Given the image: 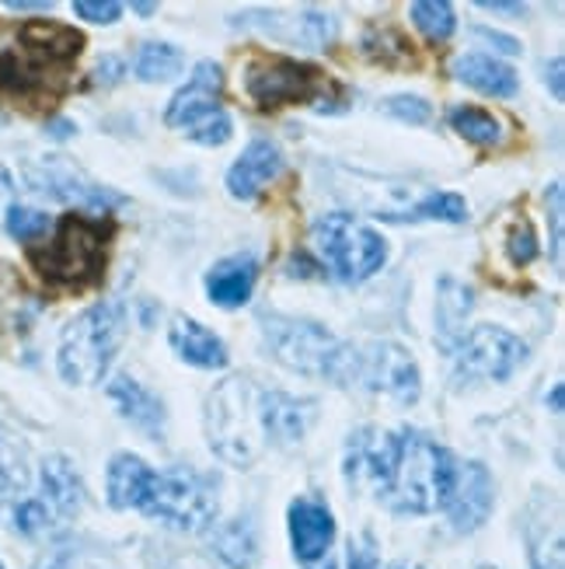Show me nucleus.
<instances>
[{
    "label": "nucleus",
    "mask_w": 565,
    "mask_h": 569,
    "mask_svg": "<svg viewBox=\"0 0 565 569\" xmlns=\"http://www.w3.org/2000/svg\"><path fill=\"white\" fill-rule=\"evenodd\" d=\"M317 416L314 399H297L290 391H262V433L269 448H290L297 443Z\"/></svg>",
    "instance_id": "4468645a"
},
{
    "label": "nucleus",
    "mask_w": 565,
    "mask_h": 569,
    "mask_svg": "<svg viewBox=\"0 0 565 569\" xmlns=\"http://www.w3.org/2000/svg\"><path fill=\"white\" fill-rule=\"evenodd\" d=\"M49 133H53V137H70V133H73V127H70L67 119H60V122H53V130H49Z\"/></svg>",
    "instance_id": "09e8293b"
},
{
    "label": "nucleus",
    "mask_w": 565,
    "mask_h": 569,
    "mask_svg": "<svg viewBox=\"0 0 565 569\" xmlns=\"http://www.w3.org/2000/svg\"><path fill=\"white\" fill-rule=\"evenodd\" d=\"M391 569H423V566H405V562H402V566H391Z\"/></svg>",
    "instance_id": "864d4df0"
},
{
    "label": "nucleus",
    "mask_w": 565,
    "mask_h": 569,
    "mask_svg": "<svg viewBox=\"0 0 565 569\" xmlns=\"http://www.w3.org/2000/svg\"><path fill=\"white\" fill-rule=\"evenodd\" d=\"M137 510L175 531H203L216 513V489L213 479L195 468H171L161 476L154 472Z\"/></svg>",
    "instance_id": "6e6552de"
},
{
    "label": "nucleus",
    "mask_w": 565,
    "mask_h": 569,
    "mask_svg": "<svg viewBox=\"0 0 565 569\" xmlns=\"http://www.w3.org/2000/svg\"><path fill=\"white\" fill-rule=\"evenodd\" d=\"M454 375L464 385L475 381H506L527 360V342L500 326H475L454 346Z\"/></svg>",
    "instance_id": "9d476101"
},
{
    "label": "nucleus",
    "mask_w": 565,
    "mask_h": 569,
    "mask_svg": "<svg viewBox=\"0 0 565 569\" xmlns=\"http://www.w3.org/2000/svg\"><path fill=\"white\" fill-rule=\"evenodd\" d=\"M133 11H140L143 18H151L158 11V4H133Z\"/></svg>",
    "instance_id": "603ef678"
},
{
    "label": "nucleus",
    "mask_w": 565,
    "mask_h": 569,
    "mask_svg": "<svg viewBox=\"0 0 565 569\" xmlns=\"http://www.w3.org/2000/svg\"><path fill=\"white\" fill-rule=\"evenodd\" d=\"M366 388L395 399L398 406L420 402L423 378L420 363L398 342H371V346H353V370H350V388Z\"/></svg>",
    "instance_id": "1a4fd4ad"
},
{
    "label": "nucleus",
    "mask_w": 565,
    "mask_h": 569,
    "mask_svg": "<svg viewBox=\"0 0 565 569\" xmlns=\"http://www.w3.org/2000/svg\"><path fill=\"white\" fill-rule=\"evenodd\" d=\"M506 256L513 266H527L537 259V238H534V228L527 220H517V224L509 228V238H506Z\"/></svg>",
    "instance_id": "c9c22d12"
},
{
    "label": "nucleus",
    "mask_w": 565,
    "mask_h": 569,
    "mask_svg": "<svg viewBox=\"0 0 565 569\" xmlns=\"http://www.w3.org/2000/svg\"><path fill=\"white\" fill-rule=\"evenodd\" d=\"M11 513H14V521H11L14 531L24 535V538H39V535H46L49 528L57 525L53 513H49V507L39 497H24Z\"/></svg>",
    "instance_id": "473e14b6"
},
{
    "label": "nucleus",
    "mask_w": 565,
    "mask_h": 569,
    "mask_svg": "<svg viewBox=\"0 0 565 569\" xmlns=\"http://www.w3.org/2000/svg\"><path fill=\"white\" fill-rule=\"evenodd\" d=\"M171 569H213V566L206 559H200V556H182Z\"/></svg>",
    "instance_id": "de8ad7c7"
},
{
    "label": "nucleus",
    "mask_w": 565,
    "mask_h": 569,
    "mask_svg": "<svg viewBox=\"0 0 565 569\" xmlns=\"http://www.w3.org/2000/svg\"><path fill=\"white\" fill-rule=\"evenodd\" d=\"M552 409H555V412H562V385H555V388H552Z\"/></svg>",
    "instance_id": "8fccbe9b"
},
{
    "label": "nucleus",
    "mask_w": 565,
    "mask_h": 569,
    "mask_svg": "<svg viewBox=\"0 0 565 569\" xmlns=\"http://www.w3.org/2000/svg\"><path fill=\"white\" fill-rule=\"evenodd\" d=\"M109 399L115 402L119 416L130 419V423L143 437H161L164 433V406L154 391H147L137 378L122 375L109 385Z\"/></svg>",
    "instance_id": "412c9836"
},
{
    "label": "nucleus",
    "mask_w": 565,
    "mask_h": 569,
    "mask_svg": "<svg viewBox=\"0 0 565 569\" xmlns=\"http://www.w3.org/2000/svg\"><path fill=\"white\" fill-rule=\"evenodd\" d=\"M457 461L423 430L391 433L387 465L374 497L398 513H433L447 503Z\"/></svg>",
    "instance_id": "f257e3e1"
},
{
    "label": "nucleus",
    "mask_w": 565,
    "mask_h": 569,
    "mask_svg": "<svg viewBox=\"0 0 565 569\" xmlns=\"http://www.w3.org/2000/svg\"><path fill=\"white\" fill-rule=\"evenodd\" d=\"M451 127L454 133H461L464 140H472L478 147H496L503 140V127H500V119L493 112H485V109H475V106H457L451 109Z\"/></svg>",
    "instance_id": "7c9ffc66"
},
{
    "label": "nucleus",
    "mask_w": 565,
    "mask_h": 569,
    "mask_svg": "<svg viewBox=\"0 0 565 569\" xmlns=\"http://www.w3.org/2000/svg\"><path fill=\"white\" fill-rule=\"evenodd\" d=\"M262 385L238 375L220 381L206 402L210 448L238 468H252L269 448L262 433Z\"/></svg>",
    "instance_id": "f03ea898"
},
{
    "label": "nucleus",
    "mask_w": 565,
    "mask_h": 569,
    "mask_svg": "<svg viewBox=\"0 0 565 569\" xmlns=\"http://www.w3.org/2000/svg\"><path fill=\"white\" fill-rule=\"evenodd\" d=\"M8 8L11 11H49L53 4H49V0H8Z\"/></svg>",
    "instance_id": "49530a36"
},
{
    "label": "nucleus",
    "mask_w": 565,
    "mask_h": 569,
    "mask_svg": "<svg viewBox=\"0 0 565 569\" xmlns=\"http://www.w3.org/2000/svg\"><path fill=\"white\" fill-rule=\"evenodd\" d=\"M255 280H259V262L252 256L224 259L206 273V297L216 308H241L249 305Z\"/></svg>",
    "instance_id": "4be33fe9"
},
{
    "label": "nucleus",
    "mask_w": 565,
    "mask_h": 569,
    "mask_svg": "<svg viewBox=\"0 0 565 569\" xmlns=\"http://www.w3.org/2000/svg\"><path fill=\"white\" fill-rule=\"evenodd\" d=\"M81 49H84V36L67 29V24L57 21L24 24L18 36V49L0 57V91L18 98L49 91L53 88L49 78L63 73V67H70V60H78Z\"/></svg>",
    "instance_id": "7ed1b4c3"
},
{
    "label": "nucleus",
    "mask_w": 565,
    "mask_h": 569,
    "mask_svg": "<svg viewBox=\"0 0 565 569\" xmlns=\"http://www.w3.org/2000/svg\"><path fill=\"white\" fill-rule=\"evenodd\" d=\"M478 8H482V11L513 14V18H521V14H524V4H503V0H478Z\"/></svg>",
    "instance_id": "c03bdc74"
},
{
    "label": "nucleus",
    "mask_w": 565,
    "mask_h": 569,
    "mask_svg": "<svg viewBox=\"0 0 565 569\" xmlns=\"http://www.w3.org/2000/svg\"><path fill=\"white\" fill-rule=\"evenodd\" d=\"M472 305H475L472 287H464L461 280H451V277L440 280V293H436V329H440V336H444L447 346H457V339L464 336L461 332V321L468 318Z\"/></svg>",
    "instance_id": "bb28decb"
},
{
    "label": "nucleus",
    "mask_w": 565,
    "mask_h": 569,
    "mask_svg": "<svg viewBox=\"0 0 565 569\" xmlns=\"http://www.w3.org/2000/svg\"><path fill=\"white\" fill-rule=\"evenodd\" d=\"M545 203H548V220H552V259L562 262V186L558 182L548 186Z\"/></svg>",
    "instance_id": "58836bf2"
},
{
    "label": "nucleus",
    "mask_w": 565,
    "mask_h": 569,
    "mask_svg": "<svg viewBox=\"0 0 565 569\" xmlns=\"http://www.w3.org/2000/svg\"><path fill=\"white\" fill-rule=\"evenodd\" d=\"M109 234V224H98V220H88L81 213H67L57 228V238H49L46 249H36L32 262L42 280L53 287H91L105 273Z\"/></svg>",
    "instance_id": "20e7f679"
},
{
    "label": "nucleus",
    "mask_w": 565,
    "mask_h": 569,
    "mask_svg": "<svg viewBox=\"0 0 565 569\" xmlns=\"http://www.w3.org/2000/svg\"><path fill=\"white\" fill-rule=\"evenodd\" d=\"M244 88H249V94L262 109H276V106H290V102H311V98H317L329 88V81H325V73L311 63L269 57V60H255L249 67V73H244Z\"/></svg>",
    "instance_id": "9b49d317"
},
{
    "label": "nucleus",
    "mask_w": 565,
    "mask_h": 569,
    "mask_svg": "<svg viewBox=\"0 0 565 569\" xmlns=\"http://www.w3.org/2000/svg\"><path fill=\"white\" fill-rule=\"evenodd\" d=\"M220 88H224V70H220V63L213 60H203V63H195L192 70V78L185 81V88L171 98V106L164 112L168 119V127H189V122H195L200 116L220 109Z\"/></svg>",
    "instance_id": "dca6fc26"
},
{
    "label": "nucleus",
    "mask_w": 565,
    "mask_h": 569,
    "mask_svg": "<svg viewBox=\"0 0 565 569\" xmlns=\"http://www.w3.org/2000/svg\"><path fill=\"white\" fill-rule=\"evenodd\" d=\"M527 541H531V562L534 569H562V521H558V507L537 497L531 507V521H527Z\"/></svg>",
    "instance_id": "b1692460"
},
{
    "label": "nucleus",
    "mask_w": 565,
    "mask_h": 569,
    "mask_svg": "<svg viewBox=\"0 0 565 569\" xmlns=\"http://www.w3.org/2000/svg\"><path fill=\"white\" fill-rule=\"evenodd\" d=\"M213 549L231 569H252L259 559V535L249 517H234L213 535Z\"/></svg>",
    "instance_id": "a878e982"
},
{
    "label": "nucleus",
    "mask_w": 565,
    "mask_h": 569,
    "mask_svg": "<svg viewBox=\"0 0 565 569\" xmlns=\"http://www.w3.org/2000/svg\"><path fill=\"white\" fill-rule=\"evenodd\" d=\"M122 332H127V311L115 301H102L73 318L63 329L60 353H57L63 381L70 385L102 381L122 342Z\"/></svg>",
    "instance_id": "39448f33"
},
{
    "label": "nucleus",
    "mask_w": 565,
    "mask_h": 569,
    "mask_svg": "<svg viewBox=\"0 0 565 569\" xmlns=\"http://www.w3.org/2000/svg\"><path fill=\"white\" fill-rule=\"evenodd\" d=\"M311 244L322 266L329 269V277L339 283H363L366 277H374L387 259V244L384 238L366 228L363 220L353 213H325L314 220L311 228Z\"/></svg>",
    "instance_id": "423d86ee"
},
{
    "label": "nucleus",
    "mask_w": 565,
    "mask_h": 569,
    "mask_svg": "<svg viewBox=\"0 0 565 569\" xmlns=\"http://www.w3.org/2000/svg\"><path fill=\"white\" fill-rule=\"evenodd\" d=\"M42 503L49 507V513H53V521H70V517H78L81 503H84V482L78 476V468H73L67 458L53 455L42 461Z\"/></svg>",
    "instance_id": "6ab92c4d"
},
{
    "label": "nucleus",
    "mask_w": 565,
    "mask_h": 569,
    "mask_svg": "<svg viewBox=\"0 0 565 569\" xmlns=\"http://www.w3.org/2000/svg\"><path fill=\"white\" fill-rule=\"evenodd\" d=\"M39 569H63V556H53V559H46Z\"/></svg>",
    "instance_id": "3c124183"
},
{
    "label": "nucleus",
    "mask_w": 565,
    "mask_h": 569,
    "mask_svg": "<svg viewBox=\"0 0 565 569\" xmlns=\"http://www.w3.org/2000/svg\"><path fill=\"white\" fill-rule=\"evenodd\" d=\"M24 492H29V458H24L21 443L0 437V513L14 510Z\"/></svg>",
    "instance_id": "cd10ccee"
},
{
    "label": "nucleus",
    "mask_w": 565,
    "mask_h": 569,
    "mask_svg": "<svg viewBox=\"0 0 565 569\" xmlns=\"http://www.w3.org/2000/svg\"><path fill=\"white\" fill-rule=\"evenodd\" d=\"M73 11H78L84 21H94V24H112V21H119L122 4H115V0H73Z\"/></svg>",
    "instance_id": "4c0bfd02"
},
{
    "label": "nucleus",
    "mask_w": 565,
    "mask_h": 569,
    "mask_svg": "<svg viewBox=\"0 0 565 569\" xmlns=\"http://www.w3.org/2000/svg\"><path fill=\"white\" fill-rule=\"evenodd\" d=\"M122 73H127V63L119 57H102L94 67V84H115L122 81Z\"/></svg>",
    "instance_id": "a19ab883"
},
{
    "label": "nucleus",
    "mask_w": 565,
    "mask_h": 569,
    "mask_svg": "<svg viewBox=\"0 0 565 569\" xmlns=\"http://www.w3.org/2000/svg\"><path fill=\"white\" fill-rule=\"evenodd\" d=\"M384 220H398V224H415V220H451V224H461V220H468V203H464L457 192H436V196L420 200L412 210L391 213Z\"/></svg>",
    "instance_id": "c756f323"
},
{
    "label": "nucleus",
    "mask_w": 565,
    "mask_h": 569,
    "mask_svg": "<svg viewBox=\"0 0 565 569\" xmlns=\"http://www.w3.org/2000/svg\"><path fill=\"white\" fill-rule=\"evenodd\" d=\"M280 171H283L280 147L273 140L259 137V140H252L249 147H244V154L231 164L228 192L234 196V200H255L259 189L273 182Z\"/></svg>",
    "instance_id": "f3484780"
},
{
    "label": "nucleus",
    "mask_w": 565,
    "mask_h": 569,
    "mask_svg": "<svg viewBox=\"0 0 565 569\" xmlns=\"http://www.w3.org/2000/svg\"><path fill=\"white\" fill-rule=\"evenodd\" d=\"M475 36H478V39H488L496 49H503V53H509V57H517V53H521V42L513 39V36H503V32H493V29H475Z\"/></svg>",
    "instance_id": "79ce46f5"
},
{
    "label": "nucleus",
    "mask_w": 565,
    "mask_h": 569,
    "mask_svg": "<svg viewBox=\"0 0 565 569\" xmlns=\"http://www.w3.org/2000/svg\"><path fill=\"white\" fill-rule=\"evenodd\" d=\"M454 78L461 84H468L482 94H493V98H513L521 88L517 81V70L493 60V57H482V53H468V57H457L454 60Z\"/></svg>",
    "instance_id": "5701e85b"
},
{
    "label": "nucleus",
    "mask_w": 565,
    "mask_h": 569,
    "mask_svg": "<svg viewBox=\"0 0 565 569\" xmlns=\"http://www.w3.org/2000/svg\"><path fill=\"white\" fill-rule=\"evenodd\" d=\"M335 538V517L325 503L317 500H293L290 503V541L293 556L301 562L325 559Z\"/></svg>",
    "instance_id": "2eb2a0df"
},
{
    "label": "nucleus",
    "mask_w": 565,
    "mask_h": 569,
    "mask_svg": "<svg viewBox=\"0 0 565 569\" xmlns=\"http://www.w3.org/2000/svg\"><path fill=\"white\" fill-rule=\"evenodd\" d=\"M0 569H4V562H0Z\"/></svg>",
    "instance_id": "6e6d98bb"
},
{
    "label": "nucleus",
    "mask_w": 565,
    "mask_h": 569,
    "mask_svg": "<svg viewBox=\"0 0 565 569\" xmlns=\"http://www.w3.org/2000/svg\"><path fill=\"white\" fill-rule=\"evenodd\" d=\"M391 451V433L387 430H356L346 443V479L353 489H371L377 492L384 465Z\"/></svg>",
    "instance_id": "a211bd4d"
},
{
    "label": "nucleus",
    "mask_w": 565,
    "mask_h": 569,
    "mask_svg": "<svg viewBox=\"0 0 565 569\" xmlns=\"http://www.w3.org/2000/svg\"><path fill=\"white\" fill-rule=\"evenodd\" d=\"M478 569H493V566H478Z\"/></svg>",
    "instance_id": "5fc2aeb1"
},
{
    "label": "nucleus",
    "mask_w": 565,
    "mask_h": 569,
    "mask_svg": "<svg viewBox=\"0 0 565 569\" xmlns=\"http://www.w3.org/2000/svg\"><path fill=\"white\" fill-rule=\"evenodd\" d=\"M185 57L179 46L171 42H143L140 53H137V78L147 84H161L171 81L175 73L182 70Z\"/></svg>",
    "instance_id": "c85d7f7f"
},
{
    "label": "nucleus",
    "mask_w": 565,
    "mask_h": 569,
    "mask_svg": "<svg viewBox=\"0 0 565 569\" xmlns=\"http://www.w3.org/2000/svg\"><path fill=\"white\" fill-rule=\"evenodd\" d=\"M262 336L269 353H273L283 367L297 370L304 378H325L335 385V375L346 357V342H339L325 326L307 318H280L265 315Z\"/></svg>",
    "instance_id": "0eeeda50"
},
{
    "label": "nucleus",
    "mask_w": 565,
    "mask_h": 569,
    "mask_svg": "<svg viewBox=\"0 0 565 569\" xmlns=\"http://www.w3.org/2000/svg\"><path fill=\"white\" fill-rule=\"evenodd\" d=\"M346 569H381V559H377V549H374L371 535H360L356 541H350Z\"/></svg>",
    "instance_id": "ea45409f"
},
{
    "label": "nucleus",
    "mask_w": 565,
    "mask_h": 569,
    "mask_svg": "<svg viewBox=\"0 0 565 569\" xmlns=\"http://www.w3.org/2000/svg\"><path fill=\"white\" fill-rule=\"evenodd\" d=\"M32 189L53 196L60 203L81 207V210H112L122 203V196L105 189L102 182H91L78 164H70L67 158H42L39 164L29 168Z\"/></svg>",
    "instance_id": "f8f14e48"
},
{
    "label": "nucleus",
    "mask_w": 565,
    "mask_h": 569,
    "mask_svg": "<svg viewBox=\"0 0 565 569\" xmlns=\"http://www.w3.org/2000/svg\"><path fill=\"white\" fill-rule=\"evenodd\" d=\"M493 476H488V468L482 461H464L457 465L454 472V482H451V492H447V513H451V528L468 535V531H478L485 525V517L493 513Z\"/></svg>",
    "instance_id": "ddd939ff"
},
{
    "label": "nucleus",
    "mask_w": 565,
    "mask_h": 569,
    "mask_svg": "<svg viewBox=\"0 0 565 569\" xmlns=\"http://www.w3.org/2000/svg\"><path fill=\"white\" fill-rule=\"evenodd\" d=\"M412 21L430 42H447L457 29L454 8L447 0H415L412 4Z\"/></svg>",
    "instance_id": "2f4dec72"
},
{
    "label": "nucleus",
    "mask_w": 565,
    "mask_h": 569,
    "mask_svg": "<svg viewBox=\"0 0 565 569\" xmlns=\"http://www.w3.org/2000/svg\"><path fill=\"white\" fill-rule=\"evenodd\" d=\"M168 339H171V350H175L192 367H203V370L228 367L224 339H220L216 332H210L206 326H200V321L189 318V315H179L175 321H171Z\"/></svg>",
    "instance_id": "aec40b11"
},
{
    "label": "nucleus",
    "mask_w": 565,
    "mask_h": 569,
    "mask_svg": "<svg viewBox=\"0 0 565 569\" xmlns=\"http://www.w3.org/2000/svg\"><path fill=\"white\" fill-rule=\"evenodd\" d=\"M11 192H14V182H11V176H8V168L0 164V224H4V217H8V210H11Z\"/></svg>",
    "instance_id": "37998d69"
},
{
    "label": "nucleus",
    "mask_w": 565,
    "mask_h": 569,
    "mask_svg": "<svg viewBox=\"0 0 565 569\" xmlns=\"http://www.w3.org/2000/svg\"><path fill=\"white\" fill-rule=\"evenodd\" d=\"M545 81H552V94H555V98L565 94V88H562V57L552 60V67H548V73H545Z\"/></svg>",
    "instance_id": "a18cd8bd"
},
{
    "label": "nucleus",
    "mask_w": 565,
    "mask_h": 569,
    "mask_svg": "<svg viewBox=\"0 0 565 569\" xmlns=\"http://www.w3.org/2000/svg\"><path fill=\"white\" fill-rule=\"evenodd\" d=\"M4 228L18 241H36V238H42L49 228H53V220H49V213L32 210V207H11L8 217H4Z\"/></svg>",
    "instance_id": "f704fd0d"
},
{
    "label": "nucleus",
    "mask_w": 565,
    "mask_h": 569,
    "mask_svg": "<svg viewBox=\"0 0 565 569\" xmlns=\"http://www.w3.org/2000/svg\"><path fill=\"white\" fill-rule=\"evenodd\" d=\"M185 133L195 140V143H206V147H220V143H228L234 127H231V116L224 109H213L206 116H200L195 122H189Z\"/></svg>",
    "instance_id": "72a5a7b5"
},
{
    "label": "nucleus",
    "mask_w": 565,
    "mask_h": 569,
    "mask_svg": "<svg viewBox=\"0 0 565 569\" xmlns=\"http://www.w3.org/2000/svg\"><path fill=\"white\" fill-rule=\"evenodd\" d=\"M154 479V468L147 465L143 458L137 455H115L112 465H109V503L115 510H130V507H140L147 486Z\"/></svg>",
    "instance_id": "393cba45"
},
{
    "label": "nucleus",
    "mask_w": 565,
    "mask_h": 569,
    "mask_svg": "<svg viewBox=\"0 0 565 569\" xmlns=\"http://www.w3.org/2000/svg\"><path fill=\"white\" fill-rule=\"evenodd\" d=\"M384 112H387V116H395V119H402V122H408V127H420V122H426V119L433 116L430 102H426V98H420V94H395V98H391V102L384 106Z\"/></svg>",
    "instance_id": "e433bc0d"
}]
</instances>
